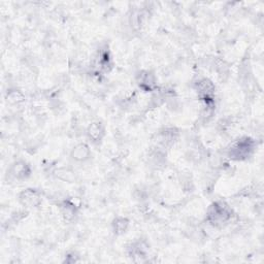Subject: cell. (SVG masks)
Listing matches in <instances>:
<instances>
[{
    "label": "cell",
    "mask_w": 264,
    "mask_h": 264,
    "mask_svg": "<svg viewBox=\"0 0 264 264\" xmlns=\"http://www.w3.org/2000/svg\"><path fill=\"white\" fill-rule=\"evenodd\" d=\"M232 218V210L224 201L214 202L207 213V221L214 227H221Z\"/></svg>",
    "instance_id": "1"
},
{
    "label": "cell",
    "mask_w": 264,
    "mask_h": 264,
    "mask_svg": "<svg viewBox=\"0 0 264 264\" xmlns=\"http://www.w3.org/2000/svg\"><path fill=\"white\" fill-rule=\"evenodd\" d=\"M256 143L250 137H242L234 140L227 150V155L236 161H244L251 157L255 151Z\"/></svg>",
    "instance_id": "2"
},
{
    "label": "cell",
    "mask_w": 264,
    "mask_h": 264,
    "mask_svg": "<svg viewBox=\"0 0 264 264\" xmlns=\"http://www.w3.org/2000/svg\"><path fill=\"white\" fill-rule=\"evenodd\" d=\"M179 137V130L175 127H166L156 134V145L161 149L170 148Z\"/></svg>",
    "instance_id": "3"
},
{
    "label": "cell",
    "mask_w": 264,
    "mask_h": 264,
    "mask_svg": "<svg viewBox=\"0 0 264 264\" xmlns=\"http://www.w3.org/2000/svg\"><path fill=\"white\" fill-rule=\"evenodd\" d=\"M42 193L35 189H26L19 194V201L26 208H37L42 204Z\"/></svg>",
    "instance_id": "4"
},
{
    "label": "cell",
    "mask_w": 264,
    "mask_h": 264,
    "mask_svg": "<svg viewBox=\"0 0 264 264\" xmlns=\"http://www.w3.org/2000/svg\"><path fill=\"white\" fill-rule=\"evenodd\" d=\"M194 89L202 100L214 99L216 87L208 78H200L194 83Z\"/></svg>",
    "instance_id": "5"
},
{
    "label": "cell",
    "mask_w": 264,
    "mask_h": 264,
    "mask_svg": "<svg viewBox=\"0 0 264 264\" xmlns=\"http://www.w3.org/2000/svg\"><path fill=\"white\" fill-rule=\"evenodd\" d=\"M136 80L139 88L145 92H152L157 89L155 74L149 70H141L137 74Z\"/></svg>",
    "instance_id": "6"
},
{
    "label": "cell",
    "mask_w": 264,
    "mask_h": 264,
    "mask_svg": "<svg viewBox=\"0 0 264 264\" xmlns=\"http://www.w3.org/2000/svg\"><path fill=\"white\" fill-rule=\"evenodd\" d=\"M31 174V167L25 161H17L10 168V175L15 180H26Z\"/></svg>",
    "instance_id": "7"
},
{
    "label": "cell",
    "mask_w": 264,
    "mask_h": 264,
    "mask_svg": "<svg viewBox=\"0 0 264 264\" xmlns=\"http://www.w3.org/2000/svg\"><path fill=\"white\" fill-rule=\"evenodd\" d=\"M148 253H149V245L143 240L136 241L128 247L129 256L135 259L138 258L139 261L141 260V258H145Z\"/></svg>",
    "instance_id": "8"
},
{
    "label": "cell",
    "mask_w": 264,
    "mask_h": 264,
    "mask_svg": "<svg viewBox=\"0 0 264 264\" xmlns=\"http://www.w3.org/2000/svg\"><path fill=\"white\" fill-rule=\"evenodd\" d=\"M91 156V151L87 143L81 142L75 145L71 151V157L78 162H85Z\"/></svg>",
    "instance_id": "9"
},
{
    "label": "cell",
    "mask_w": 264,
    "mask_h": 264,
    "mask_svg": "<svg viewBox=\"0 0 264 264\" xmlns=\"http://www.w3.org/2000/svg\"><path fill=\"white\" fill-rule=\"evenodd\" d=\"M87 135L92 142L97 143L105 135V128L101 122H92L87 128Z\"/></svg>",
    "instance_id": "10"
},
{
    "label": "cell",
    "mask_w": 264,
    "mask_h": 264,
    "mask_svg": "<svg viewBox=\"0 0 264 264\" xmlns=\"http://www.w3.org/2000/svg\"><path fill=\"white\" fill-rule=\"evenodd\" d=\"M59 209H60V213H61L62 217L67 221H71L78 214L77 207H75V204L72 201L67 200V199L62 200L59 203Z\"/></svg>",
    "instance_id": "11"
},
{
    "label": "cell",
    "mask_w": 264,
    "mask_h": 264,
    "mask_svg": "<svg viewBox=\"0 0 264 264\" xmlns=\"http://www.w3.org/2000/svg\"><path fill=\"white\" fill-rule=\"evenodd\" d=\"M129 227V220L125 217H117L112 221V230L118 236H121L127 231Z\"/></svg>",
    "instance_id": "12"
},
{
    "label": "cell",
    "mask_w": 264,
    "mask_h": 264,
    "mask_svg": "<svg viewBox=\"0 0 264 264\" xmlns=\"http://www.w3.org/2000/svg\"><path fill=\"white\" fill-rule=\"evenodd\" d=\"M6 98L8 100V102H10L13 105H18L21 104L25 101V95L22 91L18 90V89H10L7 92Z\"/></svg>",
    "instance_id": "13"
},
{
    "label": "cell",
    "mask_w": 264,
    "mask_h": 264,
    "mask_svg": "<svg viewBox=\"0 0 264 264\" xmlns=\"http://www.w3.org/2000/svg\"><path fill=\"white\" fill-rule=\"evenodd\" d=\"M56 175L62 180V181H66V182H72L74 180V174L71 170L67 169V168H59L56 170Z\"/></svg>",
    "instance_id": "14"
}]
</instances>
